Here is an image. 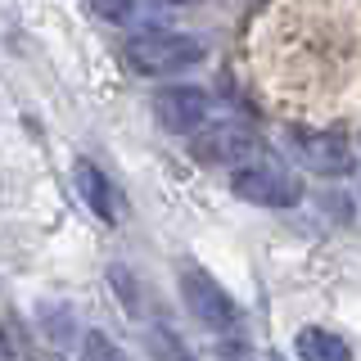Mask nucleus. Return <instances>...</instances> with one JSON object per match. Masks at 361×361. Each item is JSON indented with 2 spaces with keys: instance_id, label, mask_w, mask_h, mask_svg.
I'll return each mask as SVG.
<instances>
[{
  "instance_id": "obj_15",
  "label": "nucleus",
  "mask_w": 361,
  "mask_h": 361,
  "mask_svg": "<svg viewBox=\"0 0 361 361\" xmlns=\"http://www.w3.org/2000/svg\"><path fill=\"white\" fill-rule=\"evenodd\" d=\"M267 361H280V357H267Z\"/></svg>"
},
{
  "instance_id": "obj_4",
  "label": "nucleus",
  "mask_w": 361,
  "mask_h": 361,
  "mask_svg": "<svg viewBox=\"0 0 361 361\" xmlns=\"http://www.w3.org/2000/svg\"><path fill=\"white\" fill-rule=\"evenodd\" d=\"M208 113H212V99L199 86H163L154 95V122L172 135H195L208 122Z\"/></svg>"
},
{
  "instance_id": "obj_12",
  "label": "nucleus",
  "mask_w": 361,
  "mask_h": 361,
  "mask_svg": "<svg viewBox=\"0 0 361 361\" xmlns=\"http://www.w3.org/2000/svg\"><path fill=\"white\" fill-rule=\"evenodd\" d=\"M109 280H113V285H118L122 289V302H127V312H135V285H131V276H127V271H109Z\"/></svg>"
},
{
  "instance_id": "obj_10",
  "label": "nucleus",
  "mask_w": 361,
  "mask_h": 361,
  "mask_svg": "<svg viewBox=\"0 0 361 361\" xmlns=\"http://www.w3.org/2000/svg\"><path fill=\"white\" fill-rule=\"evenodd\" d=\"M82 357L86 361H127V357H122V348H113V338L99 334V330H90L82 338Z\"/></svg>"
},
{
  "instance_id": "obj_1",
  "label": "nucleus",
  "mask_w": 361,
  "mask_h": 361,
  "mask_svg": "<svg viewBox=\"0 0 361 361\" xmlns=\"http://www.w3.org/2000/svg\"><path fill=\"white\" fill-rule=\"evenodd\" d=\"M122 59L140 77H167V73H180V68L199 63L203 41L180 37V32H135V37L122 45Z\"/></svg>"
},
{
  "instance_id": "obj_7",
  "label": "nucleus",
  "mask_w": 361,
  "mask_h": 361,
  "mask_svg": "<svg viewBox=\"0 0 361 361\" xmlns=\"http://www.w3.org/2000/svg\"><path fill=\"white\" fill-rule=\"evenodd\" d=\"M73 185H77V195L86 199V208L95 212L99 221L118 226V217H122V195L113 190V180L99 172L90 158H77V163H73Z\"/></svg>"
},
{
  "instance_id": "obj_9",
  "label": "nucleus",
  "mask_w": 361,
  "mask_h": 361,
  "mask_svg": "<svg viewBox=\"0 0 361 361\" xmlns=\"http://www.w3.org/2000/svg\"><path fill=\"white\" fill-rule=\"evenodd\" d=\"M145 348H149L154 361H195V353L185 348V338H180L172 325H163V321L145 330Z\"/></svg>"
},
{
  "instance_id": "obj_6",
  "label": "nucleus",
  "mask_w": 361,
  "mask_h": 361,
  "mask_svg": "<svg viewBox=\"0 0 361 361\" xmlns=\"http://www.w3.org/2000/svg\"><path fill=\"white\" fill-rule=\"evenodd\" d=\"M195 154L203 163H226V167H240L257 154V135L244 127V122H221V127L203 131L195 140Z\"/></svg>"
},
{
  "instance_id": "obj_11",
  "label": "nucleus",
  "mask_w": 361,
  "mask_h": 361,
  "mask_svg": "<svg viewBox=\"0 0 361 361\" xmlns=\"http://www.w3.org/2000/svg\"><path fill=\"white\" fill-rule=\"evenodd\" d=\"M90 9H95L104 23H127L131 14H135V5L131 0H90Z\"/></svg>"
},
{
  "instance_id": "obj_5",
  "label": "nucleus",
  "mask_w": 361,
  "mask_h": 361,
  "mask_svg": "<svg viewBox=\"0 0 361 361\" xmlns=\"http://www.w3.org/2000/svg\"><path fill=\"white\" fill-rule=\"evenodd\" d=\"M289 154L316 176H348L357 167L353 149L338 135H325V131H289Z\"/></svg>"
},
{
  "instance_id": "obj_13",
  "label": "nucleus",
  "mask_w": 361,
  "mask_h": 361,
  "mask_svg": "<svg viewBox=\"0 0 361 361\" xmlns=\"http://www.w3.org/2000/svg\"><path fill=\"white\" fill-rule=\"evenodd\" d=\"M0 361H14V348H9V338H5V330H0Z\"/></svg>"
},
{
  "instance_id": "obj_8",
  "label": "nucleus",
  "mask_w": 361,
  "mask_h": 361,
  "mask_svg": "<svg viewBox=\"0 0 361 361\" xmlns=\"http://www.w3.org/2000/svg\"><path fill=\"white\" fill-rule=\"evenodd\" d=\"M298 361H353V348L321 325H307L298 330Z\"/></svg>"
},
{
  "instance_id": "obj_2",
  "label": "nucleus",
  "mask_w": 361,
  "mask_h": 361,
  "mask_svg": "<svg viewBox=\"0 0 361 361\" xmlns=\"http://www.w3.org/2000/svg\"><path fill=\"white\" fill-rule=\"evenodd\" d=\"M176 280H180V298H185V307L195 312V321H203L217 334L240 330V307H235V298L221 289V280H212L199 262H180Z\"/></svg>"
},
{
  "instance_id": "obj_14",
  "label": "nucleus",
  "mask_w": 361,
  "mask_h": 361,
  "mask_svg": "<svg viewBox=\"0 0 361 361\" xmlns=\"http://www.w3.org/2000/svg\"><path fill=\"white\" fill-rule=\"evenodd\" d=\"M231 361H253V357H248V353H240V348H235V353H231Z\"/></svg>"
},
{
  "instance_id": "obj_3",
  "label": "nucleus",
  "mask_w": 361,
  "mask_h": 361,
  "mask_svg": "<svg viewBox=\"0 0 361 361\" xmlns=\"http://www.w3.org/2000/svg\"><path fill=\"white\" fill-rule=\"evenodd\" d=\"M235 195L257 203V208H293V203L302 199V190L293 185V176H285L280 167L271 163H240L231 176Z\"/></svg>"
}]
</instances>
